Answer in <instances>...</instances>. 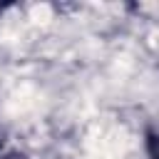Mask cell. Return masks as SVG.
I'll return each mask as SVG.
<instances>
[{
    "label": "cell",
    "instance_id": "cell-2",
    "mask_svg": "<svg viewBox=\"0 0 159 159\" xmlns=\"http://www.w3.org/2000/svg\"><path fill=\"white\" fill-rule=\"evenodd\" d=\"M0 159H27L22 152H15V149H10V152H2L0 154Z\"/></svg>",
    "mask_w": 159,
    "mask_h": 159
},
{
    "label": "cell",
    "instance_id": "cell-1",
    "mask_svg": "<svg viewBox=\"0 0 159 159\" xmlns=\"http://www.w3.org/2000/svg\"><path fill=\"white\" fill-rule=\"evenodd\" d=\"M144 154L147 159H159V127L144 132Z\"/></svg>",
    "mask_w": 159,
    "mask_h": 159
}]
</instances>
